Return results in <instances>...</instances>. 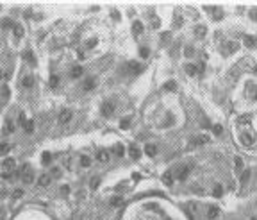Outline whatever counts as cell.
<instances>
[{"label": "cell", "mask_w": 257, "mask_h": 220, "mask_svg": "<svg viewBox=\"0 0 257 220\" xmlns=\"http://www.w3.org/2000/svg\"><path fill=\"white\" fill-rule=\"evenodd\" d=\"M254 142H255V138H254L252 132L243 131L241 134H239V143H241V145H245V147H252V145H254Z\"/></svg>", "instance_id": "obj_1"}, {"label": "cell", "mask_w": 257, "mask_h": 220, "mask_svg": "<svg viewBox=\"0 0 257 220\" xmlns=\"http://www.w3.org/2000/svg\"><path fill=\"white\" fill-rule=\"evenodd\" d=\"M114 109H116V104H114L113 100H105L102 104V115L104 116H111L114 113Z\"/></svg>", "instance_id": "obj_2"}, {"label": "cell", "mask_w": 257, "mask_h": 220, "mask_svg": "<svg viewBox=\"0 0 257 220\" xmlns=\"http://www.w3.org/2000/svg\"><path fill=\"white\" fill-rule=\"evenodd\" d=\"M225 43H227V45L221 47V52H223V54H234V52L239 49V45L234 43V41H225Z\"/></svg>", "instance_id": "obj_3"}, {"label": "cell", "mask_w": 257, "mask_h": 220, "mask_svg": "<svg viewBox=\"0 0 257 220\" xmlns=\"http://www.w3.org/2000/svg\"><path fill=\"white\" fill-rule=\"evenodd\" d=\"M15 166H16V161H15V158H5V159H4V163H2V168H4L5 172H11V170H15Z\"/></svg>", "instance_id": "obj_4"}, {"label": "cell", "mask_w": 257, "mask_h": 220, "mask_svg": "<svg viewBox=\"0 0 257 220\" xmlns=\"http://www.w3.org/2000/svg\"><path fill=\"white\" fill-rule=\"evenodd\" d=\"M72 115H73V113L70 109H63V111L59 113V122L61 124H66L68 120H72Z\"/></svg>", "instance_id": "obj_5"}, {"label": "cell", "mask_w": 257, "mask_h": 220, "mask_svg": "<svg viewBox=\"0 0 257 220\" xmlns=\"http://www.w3.org/2000/svg\"><path fill=\"white\" fill-rule=\"evenodd\" d=\"M128 156H130L132 159H138L139 156H141V150H139V147L138 145H128Z\"/></svg>", "instance_id": "obj_6"}, {"label": "cell", "mask_w": 257, "mask_h": 220, "mask_svg": "<svg viewBox=\"0 0 257 220\" xmlns=\"http://www.w3.org/2000/svg\"><path fill=\"white\" fill-rule=\"evenodd\" d=\"M243 43H245V47H248V49H254V47H257V38H254V36H243Z\"/></svg>", "instance_id": "obj_7"}, {"label": "cell", "mask_w": 257, "mask_h": 220, "mask_svg": "<svg viewBox=\"0 0 257 220\" xmlns=\"http://www.w3.org/2000/svg\"><path fill=\"white\" fill-rule=\"evenodd\" d=\"M22 86L23 88H32V86H34V75H25L23 79H22Z\"/></svg>", "instance_id": "obj_8"}, {"label": "cell", "mask_w": 257, "mask_h": 220, "mask_svg": "<svg viewBox=\"0 0 257 220\" xmlns=\"http://www.w3.org/2000/svg\"><path fill=\"white\" fill-rule=\"evenodd\" d=\"M187 174H189L187 166H179L177 168V179H180V181H184V179L187 177Z\"/></svg>", "instance_id": "obj_9"}, {"label": "cell", "mask_w": 257, "mask_h": 220, "mask_svg": "<svg viewBox=\"0 0 257 220\" xmlns=\"http://www.w3.org/2000/svg\"><path fill=\"white\" fill-rule=\"evenodd\" d=\"M50 181H52V177H50V174H43L41 177L38 179V183H39V186H48L50 184Z\"/></svg>", "instance_id": "obj_10"}, {"label": "cell", "mask_w": 257, "mask_h": 220, "mask_svg": "<svg viewBox=\"0 0 257 220\" xmlns=\"http://www.w3.org/2000/svg\"><path fill=\"white\" fill-rule=\"evenodd\" d=\"M145 152H146V156L154 158L155 154H157V147H155V145H152V143H148V145L145 147Z\"/></svg>", "instance_id": "obj_11"}, {"label": "cell", "mask_w": 257, "mask_h": 220, "mask_svg": "<svg viewBox=\"0 0 257 220\" xmlns=\"http://www.w3.org/2000/svg\"><path fill=\"white\" fill-rule=\"evenodd\" d=\"M97 158H98V161H102V163H107V161H109V152L102 149V150H98Z\"/></svg>", "instance_id": "obj_12"}, {"label": "cell", "mask_w": 257, "mask_h": 220, "mask_svg": "<svg viewBox=\"0 0 257 220\" xmlns=\"http://www.w3.org/2000/svg\"><path fill=\"white\" fill-rule=\"evenodd\" d=\"M205 32H207L205 25H198V27H195V36H197V38H204Z\"/></svg>", "instance_id": "obj_13"}, {"label": "cell", "mask_w": 257, "mask_h": 220, "mask_svg": "<svg viewBox=\"0 0 257 220\" xmlns=\"http://www.w3.org/2000/svg\"><path fill=\"white\" fill-rule=\"evenodd\" d=\"M0 100H2L4 104L9 100V88H7V86H2V93H0Z\"/></svg>", "instance_id": "obj_14"}, {"label": "cell", "mask_w": 257, "mask_h": 220, "mask_svg": "<svg viewBox=\"0 0 257 220\" xmlns=\"http://www.w3.org/2000/svg\"><path fill=\"white\" fill-rule=\"evenodd\" d=\"M218 215H220V209H218V208H213V206H211V208H209V211H207V218H209V220H214Z\"/></svg>", "instance_id": "obj_15"}, {"label": "cell", "mask_w": 257, "mask_h": 220, "mask_svg": "<svg viewBox=\"0 0 257 220\" xmlns=\"http://www.w3.org/2000/svg\"><path fill=\"white\" fill-rule=\"evenodd\" d=\"M128 68H130V70H134V72H136V73H139V72H143V66H141L139 63H136V61H130V63H128Z\"/></svg>", "instance_id": "obj_16"}, {"label": "cell", "mask_w": 257, "mask_h": 220, "mask_svg": "<svg viewBox=\"0 0 257 220\" xmlns=\"http://www.w3.org/2000/svg\"><path fill=\"white\" fill-rule=\"evenodd\" d=\"M248 179H250V170H243V174H241V177H239V181H241V184L245 186L246 183H248Z\"/></svg>", "instance_id": "obj_17"}, {"label": "cell", "mask_w": 257, "mask_h": 220, "mask_svg": "<svg viewBox=\"0 0 257 220\" xmlns=\"http://www.w3.org/2000/svg\"><path fill=\"white\" fill-rule=\"evenodd\" d=\"M180 25H182V16H180L179 13H177V15H175V18H173V23H172V27H173V29H177V27H180Z\"/></svg>", "instance_id": "obj_18"}, {"label": "cell", "mask_w": 257, "mask_h": 220, "mask_svg": "<svg viewBox=\"0 0 257 220\" xmlns=\"http://www.w3.org/2000/svg\"><path fill=\"white\" fill-rule=\"evenodd\" d=\"M13 32H15V36L20 39V38L23 36V27H22V25H16V27H13Z\"/></svg>", "instance_id": "obj_19"}, {"label": "cell", "mask_w": 257, "mask_h": 220, "mask_svg": "<svg viewBox=\"0 0 257 220\" xmlns=\"http://www.w3.org/2000/svg\"><path fill=\"white\" fill-rule=\"evenodd\" d=\"M9 149H11L9 143H0V156H5L9 152Z\"/></svg>", "instance_id": "obj_20"}, {"label": "cell", "mask_w": 257, "mask_h": 220, "mask_svg": "<svg viewBox=\"0 0 257 220\" xmlns=\"http://www.w3.org/2000/svg\"><path fill=\"white\" fill-rule=\"evenodd\" d=\"M23 56H25V59H27V61H29L30 64H36V59H34V54H32V52H30V50H27V52H25V54H23Z\"/></svg>", "instance_id": "obj_21"}, {"label": "cell", "mask_w": 257, "mask_h": 220, "mask_svg": "<svg viewBox=\"0 0 257 220\" xmlns=\"http://www.w3.org/2000/svg\"><path fill=\"white\" fill-rule=\"evenodd\" d=\"M23 129H25V132H32V131H34V122H32V120L25 122L23 124Z\"/></svg>", "instance_id": "obj_22"}, {"label": "cell", "mask_w": 257, "mask_h": 220, "mask_svg": "<svg viewBox=\"0 0 257 220\" xmlns=\"http://www.w3.org/2000/svg\"><path fill=\"white\" fill-rule=\"evenodd\" d=\"M163 181H164L166 184H173V175H172V172H166L164 177H163Z\"/></svg>", "instance_id": "obj_23"}, {"label": "cell", "mask_w": 257, "mask_h": 220, "mask_svg": "<svg viewBox=\"0 0 257 220\" xmlns=\"http://www.w3.org/2000/svg\"><path fill=\"white\" fill-rule=\"evenodd\" d=\"M141 31H143V23H141V22H136V23H134V34H141Z\"/></svg>", "instance_id": "obj_24"}, {"label": "cell", "mask_w": 257, "mask_h": 220, "mask_svg": "<svg viewBox=\"0 0 257 220\" xmlns=\"http://www.w3.org/2000/svg\"><path fill=\"white\" fill-rule=\"evenodd\" d=\"M197 66H195V64H186V72L189 73V75H195V73H197Z\"/></svg>", "instance_id": "obj_25"}, {"label": "cell", "mask_w": 257, "mask_h": 220, "mask_svg": "<svg viewBox=\"0 0 257 220\" xmlns=\"http://www.w3.org/2000/svg\"><path fill=\"white\" fill-rule=\"evenodd\" d=\"M41 161H43L45 165H48V163L52 161V156H50V152H45V154H41Z\"/></svg>", "instance_id": "obj_26"}, {"label": "cell", "mask_w": 257, "mask_h": 220, "mask_svg": "<svg viewBox=\"0 0 257 220\" xmlns=\"http://www.w3.org/2000/svg\"><path fill=\"white\" fill-rule=\"evenodd\" d=\"M98 184H100V177H93V179H91V183H89L91 190H97V188H98Z\"/></svg>", "instance_id": "obj_27"}, {"label": "cell", "mask_w": 257, "mask_h": 220, "mask_svg": "<svg viewBox=\"0 0 257 220\" xmlns=\"http://www.w3.org/2000/svg\"><path fill=\"white\" fill-rule=\"evenodd\" d=\"M234 166H236V168H238V170H241L243 168V158H234Z\"/></svg>", "instance_id": "obj_28"}, {"label": "cell", "mask_w": 257, "mask_h": 220, "mask_svg": "<svg viewBox=\"0 0 257 220\" xmlns=\"http://www.w3.org/2000/svg\"><path fill=\"white\" fill-rule=\"evenodd\" d=\"M72 75H73V77H80V75H82V68H80V66H73Z\"/></svg>", "instance_id": "obj_29"}, {"label": "cell", "mask_w": 257, "mask_h": 220, "mask_svg": "<svg viewBox=\"0 0 257 220\" xmlns=\"http://www.w3.org/2000/svg\"><path fill=\"white\" fill-rule=\"evenodd\" d=\"M93 86H95V79H87L84 82V90H93Z\"/></svg>", "instance_id": "obj_30"}, {"label": "cell", "mask_w": 257, "mask_h": 220, "mask_svg": "<svg viewBox=\"0 0 257 220\" xmlns=\"http://www.w3.org/2000/svg\"><path fill=\"white\" fill-rule=\"evenodd\" d=\"M213 193L216 197H221V193H223V188H221V184H216L214 186V190H213Z\"/></svg>", "instance_id": "obj_31"}, {"label": "cell", "mask_w": 257, "mask_h": 220, "mask_svg": "<svg viewBox=\"0 0 257 220\" xmlns=\"http://www.w3.org/2000/svg\"><path fill=\"white\" fill-rule=\"evenodd\" d=\"M57 84H59V77L57 75H52L50 77V86H52V88H57Z\"/></svg>", "instance_id": "obj_32"}, {"label": "cell", "mask_w": 257, "mask_h": 220, "mask_svg": "<svg viewBox=\"0 0 257 220\" xmlns=\"http://www.w3.org/2000/svg\"><path fill=\"white\" fill-rule=\"evenodd\" d=\"M11 131H13V122L7 120V122H5V127H4V132H5V134H9Z\"/></svg>", "instance_id": "obj_33"}, {"label": "cell", "mask_w": 257, "mask_h": 220, "mask_svg": "<svg viewBox=\"0 0 257 220\" xmlns=\"http://www.w3.org/2000/svg\"><path fill=\"white\" fill-rule=\"evenodd\" d=\"M111 206H121V197H113L111 199Z\"/></svg>", "instance_id": "obj_34"}, {"label": "cell", "mask_w": 257, "mask_h": 220, "mask_svg": "<svg viewBox=\"0 0 257 220\" xmlns=\"http://www.w3.org/2000/svg\"><path fill=\"white\" fill-rule=\"evenodd\" d=\"M80 165H82V166H89L91 165V159L87 158V156H84L82 159H80Z\"/></svg>", "instance_id": "obj_35"}, {"label": "cell", "mask_w": 257, "mask_h": 220, "mask_svg": "<svg viewBox=\"0 0 257 220\" xmlns=\"http://www.w3.org/2000/svg\"><path fill=\"white\" fill-rule=\"evenodd\" d=\"M114 154H116V156H121V154H123V147H121V145H116V147H114Z\"/></svg>", "instance_id": "obj_36"}, {"label": "cell", "mask_w": 257, "mask_h": 220, "mask_svg": "<svg viewBox=\"0 0 257 220\" xmlns=\"http://www.w3.org/2000/svg\"><path fill=\"white\" fill-rule=\"evenodd\" d=\"M22 179H23V183H30L32 181V174H30V172H29V174H23Z\"/></svg>", "instance_id": "obj_37"}, {"label": "cell", "mask_w": 257, "mask_h": 220, "mask_svg": "<svg viewBox=\"0 0 257 220\" xmlns=\"http://www.w3.org/2000/svg\"><path fill=\"white\" fill-rule=\"evenodd\" d=\"M128 124H130V120H128V118H123V120H121V124H120V127L125 129V127H128Z\"/></svg>", "instance_id": "obj_38"}, {"label": "cell", "mask_w": 257, "mask_h": 220, "mask_svg": "<svg viewBox=\"0 0 257 220\" xmlns=\"http://www.w3.org/2000/svg\"><path fill=\"white\" fill-rule=\"evenodd\" d=\"M59 175H61L59 168H52V174H50V177H59Z\"/></svg>", "instance_id": "obj_39"}, {"label": "cell", "mask_w": 257, "mask_h": 220, "mask_svg": "<svg viewBox=\"0 0 257 220\" xmlns=\"http://www.w3.org/2000/svg\"><path fill=\"white\" fill-rule=\"evenodd\" d=\"M250 18H252V20H257V9H250Z\"/></svg>", "instance_id": "obj_40"}, {"label": "cell", "mask_w": 257, "mask_h": 220, "mask_svg": "<svg viewBox=\"0 0 257 220\" xmlns=\"http://www.w3.org/2000/svg\"><path fill=\"white\" fill-rule=\"evenodd\" d=\"M20 197H22V190H16L13 193V199H20Z\"/></svg>", "instance_id": "obj_41"}, {"label": "cell", "mask_w": 257, "mask_h": 220, "mask_svg": "<svg viewBox=\"0 0 257 220\" xmlns=\"http://www.w3.org/2000/svg\"><path fill=\"white\" fill-rule=\"evenodd\" d=\"M164 88H166V90H175V82H166Z\"/></svg>", "instance_id": "obj_42"}, {"label": "cell", "mask_w": 257, "mask_h": 220, "mask_svg": "<svg viewBox=\"0 0 257 220\" xmlns=\"http://www.w3.org/2000/svg\"><path fill=\"white\" fill-rule=\"evenodd\" d=\"M141 56L146 57V56H148V49H141Z\"/></svg>", "instance_id": "obj_43"}, {"label": "cell", "mask_w": 257, "mask_h": 220, "mask_svg": "<svg viewBox=\"0 0 257 220\" xmlns=\"http://www.w3.org/2000/svg\"><path fill=\"white\" fill-rule=\"evenodd\" d=\"M2 25H4V27H9V25H11V22H9V20H4V22H2Z\"/></svg>", "instance_id": "obj_44"}, {"label": "cell", "mask_w": 257, "mask_h": 220, "mask_svg": "<svg viewBox=\"0 0 257 220\" xmlns=\"http://www.w3.org/2000/svg\"><path fill=\"white\" fill-rule=\"evenodd\" d=\"M214 132H216V134H220V132H221V127H220V125H216V127H214Z\"/></svg>", "instance_id": "obj_45"}, {"label": "cell", "mask_w": 257, "mask_h": 220, "mask_svg": "<svg viewBox=\"0 0 257 220\" xmlns=\"http://www.w3.org/2000/svg\"><path fill=\"white\" fill-rule=\"evenodd\" d=\"M95 43H97L95 39H89V41H87V47H95Z\"/></svg>", "instance_id": "obj_46"}, {"label": "cell", "mask_w": 257, "mask_h": 220, "mask_svg": "<svg viewBox=\"0 0 257 220\" xmlns=\"http://www.w3.org/2000/svg\"><path fill=\"white\" fill-rule=\"evenodd\" d=\"M186 52H187V56H191V54H193V49H191V47H187Z\"/></svg>", "instance_id": "obj_47"}, {"label": "cell", "mask_w": 257, "mask_h": 220, "mask_svg": "<svg viewBox=\"0 0 257 220\" xmlns=\"http://www.w3.org/2000/svg\"><path fill=\"white\" fill-rule=\"evenodd\" d=\"M2 77H4V73H2V72H0V79H2Z\"/></svg>", "instance_id": "obj_48"}]
</instances>
